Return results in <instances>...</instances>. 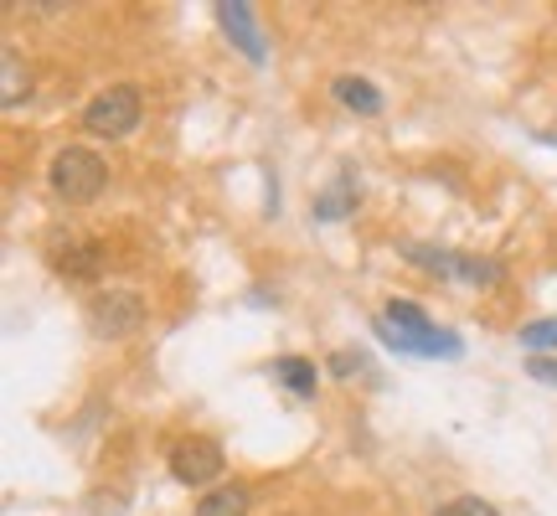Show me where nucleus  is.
<instances>
[{"label": "nucleus", "mask_w": 557, "mask_h": 516, "mask_svg": "<svg viewBox=\"0 0 557 516\" xmlns=\"http://www.w3.org/2000/svg\"><path fill=\"white\" fill-rule=\"evenodd\" d=\"M377 336L393 346V352H408V357H444L455 361L465 346H459L455 331H438L429 310L413 305V299H387V310L377 320Z\"/></svg>", "instance_id": "obj_1"}, {"label": "nucleus", "mask_w": 557, "mask_h": 516, "mask_svg": "<svg viewBox=\"0 0 557 516\" xmlns=\"http://www.w3.org/2000/svg\"><path fill=\"white\" fill-rule=\"evenodd\" d=\"M47 181H52V197L83 207V201H94L103 186H109V165H103V156H94L88 145H67V150L52 156Z\"/></svg>", "instance_id": "obj_2"}, {"label": "nucleus", "mask_w": 557, "mask_h": 516, "mask_svg": "<svg viewBox=\"0 0 557 516\" xmlns=\"http://www.w3.org/2000/svg\"><path fill=\"white\" fill-rule=\"evenodd\" d=\"M139 114H145L139 88L135 83H114V88H103L99 99H88V109H83V130L99 135V139H124L139 124Z\"/></svg>", "instance_id": "obj_3"}, {"label": "nucleus", "mask_w": 557, "mask_h": 516, "mask_svg": "<svg viewBox=\"0 0 557 516\" xmlns=\"http://www.w3.org/2000/svg\"><path fill=\"white\" fill-rule=\"evenodd\" d=\"M145 325V299L135 290H109L88 305V331L99 341H124Z\"/></svg>", "instance_id": "obj_4"}, {"label": "nucleus", "mask_w": 557, "mask_h": 516, "mask_svg": "<svg viewBox=\"0 0 557 516\" xmlns=\"http://www.w3.org/2000/svg\"><path fill=\"white\" fill-rule=\"evenodd\" d=\"M227 470V459H222V444L207 434H191V439H176L171 444V476L181 486H212V480Z\"/></svg>", "instance_id": "obj_5"}, {"label": "nucleus", "mask_w": 557, "mask_h": 516, "mask_svg": "<svg viewBox=\"0 0 557 516\" xmlns=\"http://www.w3.org/2000/svg\"><path fill=\"white\" fill-rule=\"evenodd\" d=\"M52 269L62 279H99L103 269V243L83 238V233H67V238L52 243Z\"/></svg>", "instance_id": "obj_6"}, {"label": "nucleus", "mask_w": 557, "mask_h": 516, "mask_svg": "<svg viewBox=\"0 0 557 516\" xmlns=\"http://www.w3.org/2000/svg\"><path fill=\"white\" fill-rule=\"evenodd\" d=\"M218 21H222V32L238 41V52L253 62V67L269 62V47H263V37H259V16H253V5H243V0H222Z\"/></svg>", "instance_id": "obj_7"}, {"label": "nucleus", "mask_w": 557, "mask_h": 516, "mask_svg": "<svg viewBox=\"0 0 557 516\" xmlns=\"http://www.w3.org/2000/svg\"><path fill=\"white\" fill-rule=\"evenodd\" d=\"M331 94H336L341 109H351V114H382V88L372 78H357V73H341L336 83H331Z\"/></svg>", "instance_id": "obj_8"}, {"label": "nucleus", "mask_w": 557, "mask_h": 516, "mask_svg": "<svg viewBox=\"0 0 557 516\" xmlns=\"http://www.w3.org/2000/svg\"><path fill=\"white\" fill-rule=\"evenodd\" d=\"M403 258H413L423 274L434 279H459L465 274V254H449V248H429V243H403Z\"/></svg>", "instance_id": "obj_9"}, {"label": "nucleus", "mask_w": 557, "mask_h": 516, "mask_svg": "<svg viewBox=\"0 0 557 516\" xmlns=\"http://www.w3.org/2000/svg\"><path fill=\"white\" fill-rule=\"evenodd\" d=\"M357 197H361L357 181H351V176H336V181H331V186H325V192L315 197V218H320V222H341L346 212H351V207H357Z\"/></svg>", "instance_id": "obj_10"}, {"label": "nucleus", "mask_w": 557, "mask_h": 516, "mask_svg": "<svg viewBox=\"0 0 557 516\" xmlns=\"http://www.w3.org/2000/svg\"><path fill=\"white\" fill-rule=\"evenodd\" d=\"M0 73H5V83H0V103H5V109H21L26 94H32V73L21 67L16 47H5V52H0Z\"/></svg>", "instance_id": "obj_11"}, {"label": "nucleus", "mask_w": 557, "mask_h": 516, "mask_svg": "<svg viewBox=\"0 0 557 516\" xmlns=\"http://www.w3.org/2000/svg\"><path fill=\"white\" fill-rule=\"evenodd\" d=\"M274 378L289 388L295 397H315L320 388V372H315V361H305V357H278L274 361Z\"/></svg>", "instance_id": "obj_12"}, {"label": "nucleus", "mask_w": 557, "mask_h": 516, "mask_svg": "<svg viewBox=\"0 0 557 516\" xmlns=\"http://www.w3.org/2000/svg\"><path fill=\"white\" fill-rule=\"evenodd\" d=\"M191 516H248V491L243 486H218V491H207L197 501Z\"/></svg>", "instance_id": "obj_13"}, {"label": "nucleus", "mask_w": 557, "mask_h": 516, "mask_svg": "<svg viewBox=\"0 0 557 516\" xmlns=\"http://www.w3.org/2000/svg\"><path fill=\"white\" fill-rule=\"evenodd\" d=\"M521 346H532V352H557V316H547V320H532V325H521Z\"/></svg>", "instance_id": "obj_14"}, {"label": "nucleus", "mask_w": 557, "mask_h": 516, "mask_svg": "<svg viewBox=\"0 0 557 516\" xmlns=\"http://www.w3.org/2000/svg\"><path fill=\"white\" fill-rule=\"evenodd\" d=\"M434 516H500V512L480 496H459V501H449V506H438Z\"/></svg>", "instance_id": "obj_15"}, {"label": "nucleus", "mask_w": 557, "mask_h": 516, "mask_svg": "<svg viewBox=\"0 0 557 516\" xmlns=\"http://www.w3.org/2000/svg\"><path fill=\"white\" fill-rule=\"evenodd\" d=\"M527 378L557 388V357H532V361H527Z\"/></svg>", "instance_id": "obj_16"}, {"label": "nucleus", "mask_w": 557, "mask_h": 516, "mask_svg": "<svg viewBox=\"0 0 557 516\" xmlns=\"http://www.w3.org/2000/svg\"><path fill=\"white\" fill-rule=\"evenodd\" d=\"M331 372H336V378H351V372H361V357L341 352V357H331Z\"/></svg>", "instance_id": "obj_17"}]
</instances>
